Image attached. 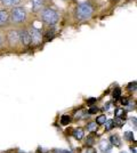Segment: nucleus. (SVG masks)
I'll return each mask as SVG.
<instances>
[{"instance_id":"f257e3e1","label":"nucleus","mask_w":137,"mask_h":153,"mask_svg":"<svg viewBox=\"0 0 137 153\" xmlns=\"http://www.w3.org/2000/svg\"><path fill=\"white\" fill-rule=\"evenodd\" d=\"M9 13V22L10 25L14 27H21L25 26L30 19V13L26 9V7L22 6H15L8 9Z\"/></svg>"},{"instance_id":"f03ea898","label":"nucleus","mask_w":137,"mask_h":153,"mask_svg":"<svg viewBox=\"0 0 137 153\" xmlns=\"http://www.w3.org/2000/svg\"><path fill=\"white\" fill-rule=\"evenodd\" d=\"M94 14H95V5L91 1L87 0V1L79 2L78 5L74 7L73 17L77 22L85 23V22L90 21Z\"/></svg>"},{"instance_id":"7ed1b4c3","label":"nucleus","mask_w":137,"mask_h":153,"mask_svg":"<svg viewBox=\"0 0 137 153\" xmlns=\"http://www.w3.org/2000/svg\"><path fill=\"white\" fill-rule=\"evenodd\" d=\"M39 17L40 21L42 22V24L46 27H55L59 24L61 14L57 9H55L48 5L44 9H41V12L39 13Z\"/></svg>"},{"instance_id":"20e7f679","label":"nucleus","mask_w":137,"mask_h":153,"mask_svg":"<svg viewBox=\"0 0 137 153\" xmlns=\"http://www.w3.org/2000/svg\"><path fill=\"white\" fill-rule=\"evenodd\" d=\"M26 26V30L29 32V36H30V39H31V44L34 46L40 45L42 41H44V36H42V31L38 29L36 25L33 24H27Z\"/></svg>"},{"instance_id":"39448f33","label":"nucleus","mask_w":137,"mask_h":153,"mask_svg":"<svg viewBox=\"0 0 137 153\" xmlns=\"http://www.w3.org/2000/svg\"><path fill=\"white\" fill-rule=\"evenodd\" d=\"M5 39H6V42L10 47H17L19 45H21L20 36H19V27L8 29L6 31V34H5Z\"/></svg>"},{"instance_id":"423d86ee","label":"nucleus","mask_w":137,"mask_h":153,"mask_svg":"<svg viewBox=\"0 0 137 153\" xmlns=\"http://www.w3.org/2000/svg\"><path fill=\"white\" fill-rule=\"evenodd\" d=\"M10 26V22H9V13L8 9L1 7L0 8V30H5Z\"/></svg>"},{"instance_id":"0eeeda50","label":"nucleus","mask_w":137,"mask_h":153,"mask_svg":"<svg viewBox=\"0 0 137 153\" xmlns=\"http://www.w3.org/2000/svg\"><path fill=\"white\" fill-rule=\"evenodd\" d=\"M19 36H20V42L22 46L27 47L31 45V39L29 36V32L26 30V26H21L19 27Z\"/></svg>"},{"instance_id":"6e6552de","label":"nucleus","mask_w":137,"mask_h":153,"mask_svg":"<svg viewBox=\"0 0 137 153\" xmlns=\"http://www.w3.org/2000/svg\"><path fill=\"white\" fill-rule=\"evenodd\" d=\"M47 2H48V0H30L32 13L34 15L39 14L41 12V9H44L46 6H48Z\"/></svg>"},{"instance_id":"1a4fd4ad","label":"nucleus","mask_w":137,"mask_h":153,"mask_svg":"<svg viewBox=\"0 0 137 153\" xmlns=\"http://www.w3.org/2000/svg\"><path fill=\"white\" fill-rule=\"evenodd\" d=\"M24 0H0V5L4 7V8H12L15 6H20L21 4L23 2Z\"/></svg>"},{"instance_id":"9d476101","label":"nucleus","mask_w":137,"mask_h":153,"mask_svg":"<svg viewBox=\"0 0 137 153\" xmlns=\"http://www.w3.org/2000/svg\"><path fill=\"white\" fill-rule=\"evenodd\" d=\"M56 34V26L55 27H46L45 32H42L44 36V40L46 41H50Z\"/></svg>"},{"instance_id":"9b49d317","label":"nucleus","mask_w":137,"mask_h":153,"mask_svg":"<svg viewBox=\"0 0 137 153\" xmlns=\"http://www.w3.org/2000/svg\"><path fill=\"white\" fill-rule=\"evenodd\" d=\"M84 129H81V128H77V129H74L73 130V136H74V138H77V140H82L84 138Z\"/></svg>"},{"instance_id":"f8f14e48","label":"nucleus","mask_w":137,"mask_h":153,"mask_svg":"<svg viewBox=\"0 0 137 153\" xmlns=\"http://www.w3.org/2000/svg\"><path fill=\"white\" fill-rule=\"evenodd\" d=\"M110 142H111L112 145H114V146L117 147H119L121 145V140H120L119 136H117V135H112L111 137H110Z\"/></svg>"},{"instance_id":"ddd939ff","label":"nucleus","mask_w":137,"mask_h":153,"mask_svg":"<svg viewBox=\"0 0 137 153\" xmlns=\"http://www.w3.org/2000/svg\"><path fill=\"white\" fill-rule=\"evenodd\" d=\"M71 122V117L70 115H62V118H61V123L63 125V126H66V125H69Z\"/></svg>"},{"instance_id":"4468645a","label":"nucleus","mask_w":137,"mask_h":153,"mask_svg":"<svg viewBox=\"0 0 137 153\" xmlns=\"http://www.w3.org/2000/svg\"><path fill=\"white\" fill-rule=\"evenodd\" d=\"M87 129H88V131H96V129H97V123H96V122H89V123L87 125Z\"/></svg>"},{"instance_id":"2eb2a0df","label":"nucleus","mask_w":137,"mask_h":153,"mask_svg":"<svg viewBox=\"0 0 137 153\" xmlns=\"http://www.w3.org/2000/svg\"><path fill=\"white\" fill-rule=\"evenodd\" d=\"M105 121H106V117H105V114H101L97 117V119H96V121L97 122V125H104Z\"/></svg>"},{"instance_id":"dca6fc26","label":"nucleus","mask_w":137,"mask_h":153,"mask_svg":"<svg viewBox=\"0 0 137 153\" xmlns=\"http://www.w3.org/2000/svg\"><path fill=\"white\" fill-rule=\"evenodd\" d=\"M104 125H105V129H106V130H111L112 128L114 127V122H113V120H106Z\"/></svg>"},{"instance_id":"f3484780","label":"nucleus","mask_w":137,"mask_h":153,"mask_svg":"<svg viewBox=\"0 0 137 153\" xmlns=\"http://www.w3.org/2000/svg\"><path fill=\"white\" fill-rule=\"evenodd\" d=\"M101 149L103 150V152L104 153H110V146L107 145V143H101Z\"/></svg>"},{"instance_id":"a211bd4d","label":"nucleus","mask_w":137,"mask_h":153,"mask_svg":"<svg viewBox=\"0 0 137 153\" xmlns=\"http://www.w3.org/2000/svg\"><path fill=\"white\" fill-rule=\"evenodd\" d=\"M136 81H134V82H130L129 85H128V90L130 91V93H135L136 91Z\"/></svg>"},{"instance_id":"6ab92c4d","label":"nucleus","mask_w":137,"mask_h":153,"mask_svg":"<svg viewBox=\"0 0 137 153\" xmlns=\"http://www.w3.org/2000/svg\"><path fill=\"white\" fill-rule=\"evenodd\" d=\"M120 95H121V89L120 88H116V89L113 90V97H114V100H119Z\"/></svg>"},{"instance_id":"aec40b11","label":"nucleus","mask_w":137,"mask_h":153,"mask_svg":"<svg viewBox=\"0 0 137 153\" xmlns=\"http://www.w3.org/2000/svg\"><path fill=\"white\" fill-rule=\"evenodd\" d=\"M124 137H126V140H127L133 142V140H134V135H133V131H127V133L124 134Z\"/></svg>"},{"instance_id":"412c9836","label":"nucleus","mask_w":137,"mask_h":153,"mask_svg":"<svg viewBox=\"0 0 137 153\" xmlns=\"http://www.w3.org/2000/svg\"><path fill=\"white\" fill-rule=\"evenodd\" d=\"M113 122H114V125H117V126H122L124 123V120H122L121 118H119V117H116V119L113 120Z\"/></svg>"},{"instance_id":"4be33fe9","label":"nucleus","mask_w":137,"mask_h":153,"mask_svg":"<svg viewBox=\"0 0 137 153\" xmlns=\"http://www.w3.org/2000/svg\"><path fill=\"white\" fill-rule=\"evenodd\" d=\"M124 111L122 108H118L117 111H116V117H119V118H121V117H124Z\"/></svg>"},{"instance_id":"5701e85b","label":"nucleus","mask_w":137,"mask_h":153,"mask_svg":"<svg viewBox=\"0 0 137 153\" xmlns=\"http://www.w3.org/2000/svg\"><path fill=\"white\" fill-rule=\"evenodd\" d=\"M94 140H95V138H94L93 136H89V137L87 138V140H86V144L89 145V146H91V145L94 144Z\"/></svg>"},{"instance_id":"b1692460","label":"nucleus","mask_w":137,"mask_h":153,"mask_svg":"<svg viewBox=\"0 0 137 153\" xmlns=\"http://www.w3.org/2000/svg\"><path fill=\"white\" fill-rule=\"evenodd\" d=\"M97 111H98L97 106H91V108L88 110V113H89V114H95V113H97Z\"/></svg>"},{"instance_id":"393cba45","label":"nucleus","mask_w":137,"mask_h":153,"mask_svg":"<svg viewBox=\"0 0 137 153\" xmlns=\"http://www.w3.org/2000/svg\"><path fill=\"white\" fill-rule=\"evenodd\" d=\"M56 153H72V151H69V150H62V149H55L54 150Z\"/></svg>"},{"instance_id":"a878e982","label":"nucleus","mask_w":137,"mask_h":153,"mask_svg":"<svg viewBox=\"0 0 137 153\" xmlns=\"http://www.w3.org/2000/svg\"><path fill=\"white\" fill-rule=\"evenodd\" d=\"M95 103H96V98H95V97H90V98L87 100V104H88V105H93V104H95Z\"/></svg>"},{"instance_id":"bb28decb","label":"nucleus","mask_w":137,"mask_h":153,"mask_svg":"<svg viewBox=\"0 0 137 153\" xmlns=\"http://www.w3.org/2000/svg\"><path fill=\"white\" fill-rule=\"evenodd\" d=\"M6 42V39H5V34H2V33H0V47L1 46H4V44Z\"/></svg>"},{"instance_id":"cd10ccee","label":"nucleus","mask_w":137,"mask_h":153,"mask_svg":"<svg viewBox=\"0 0 137 153\" xmlns=\"http://www.w3.org/2000/svg\"><path fill=\"white\" fill-rule=\"evenodd\" d=\"M87 153H96V151L93 149H89V150H87Z\"/></svg>"},{"instance_id":"c85d7f7f","label":"nucleus","mask_w":137,"mask_h":153,"mask_svg":"<svg viewBox=\"0 0 137 153\" xmlns=\"http://www.w3.org/2000/svg\"><path fill=\"white\" fill-rule=\"evenodd\" d=\"M131 121H133V123H134V126L136 127V118H133V119H131Z\"/></svg>"},{"instance_id":"c756f323","label":"nucleus","mask_w":137,"mask_h":153,"mask_svg":"<svg viewBox=\"0 0 137 153\" xmlns=\"http://www.w3.org/2000/svg\"><path fill=\"white\" fill-rule=\"evenodd\" d=\"M130 150H131V153H136V149L135 147H131Z\"/></svg>"}]
</instances>
